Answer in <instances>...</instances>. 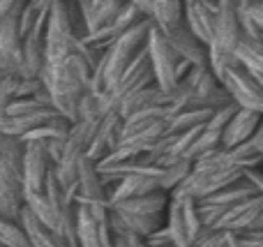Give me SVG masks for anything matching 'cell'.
I'll use <instances>...</instances> for the list:
<instances>
[{"label":"cell","mask_w":263,"mask_h":247,"mask_svg":"<svg viewBox=\"0 0 263 247\" xmlns=\"http://www.w3.org/2000/svg\"><path fill=\"white\" fill-rule=\"evenodd\" d=\"M42 81L53 97L55 109L69 120H77L79 102L88 90H92V65L81 51H74L60 63L44 65Z\"/></svg>","instance_id":"6da1fadb"},{"label":"cell","mask_w":263,"mask_h":247,"mask_svg":"<svg viewBox=\"0 0 263 247\" xmlns=\"http://www.w3.org/2000/svg\"><path fill=\"white\" fill-rule=\"evenodd\" d=\"M23 150H26V143L21 139L3 134L0 139V215L7 220H18L26 206Z\"/></svg>","instance_id":"7a4b0ae2"},{"label":"cell","mask_w":263,"mask_h":247,"mask_svg":"<svg viewBox=\"0 0 263 247\" xmlns=\"http://www.w3.org/2000/svg\"><path fill=\"white\" fill-rule=\"evenodd\" d=\"M155 21L153 18H143L141 23H136L134 28H129L127 32L118 37L109 49L104 51L100 65L92 72V90L102 92L106 88H111L120 79V74L127 69V65L134 60V55L148 44V35L153 30Z\"/></svg>","instance_id":"3957f363"},{"label":"cell","mask_w":263,"mask_h":247,"mask_svg":"<svg viewBox=\"0 0 263 247\" xmlns=\"http://www.w3.org/2000/svg\"><path fill=\"white\" fill-rule=\"evenodd\" d=\"M77 243L79 247H116L111 206L106 201H77Z\"/></svg>","instance_id":"277c9868"},{"label":"cell","mask_w":263,"mask_h":247,"mask_svg":"<svg viewBox=\"0 0 263 247\" xmlns=\"http://www.w3.org/2000/svg\"><path fill=\"white\" fill-rule=\"evenodd\" d=\"M100 120H77L69 129V137L65 141V150L60 162L55 164V171H58V178L63 180L67 187H72L79 180V166H81L83 157L88 155V148H90L92 134H95Z\"/></svg>","instance_id":"5b68a950"},{"label":"cell","mask_w":263,"mask_h":247,"mask_svg":"<svg viewBox=\"0 0 263 247\" xmlns=\"http://www.w3.org/2000/svg\"><path fill=\"white\" fill-rule=\"evenodd\" d=\"M148 53H150V63H153V72H155V83L162 90L173 92L178 86V63L180 55L173 51V46L168 44L164 30L155 23L153 30L148 35Z\"/></svg>","instance_id":"8992f818"},{"label":"cell","mask_w":263,"mask_h":247,"mask_svg":"<svg viewBox=\"0 0 263 247\" xmlns=\"http://www.w3.org/2000/svg\"><path fill=\"white\" fill-rule=\"evenodd\" d=\"M217 79L222 81V86L229 90V95L233 97L238 106L256 109L263 113V86L240 60L227 67Z\"/></svg>","instance_id":"52a82bcc"},{"label":"cell","mask_w":263,"mask_h":247,"mask_svg":"<svg viewBox=\"0 0 263 247\" xmlns=\"http://www.w3.org/2000/svg\"><path fill=\"white\" fill-rule=\"evenodd\" d=\"M23 143H26V150H23V180H26V189L42 192L46 183V176L55 166V162L44 141H23Z\"/></svg>","instance_id":"ba28073f"},{"label":"cell","mask_w":263,"mask_h":247,"mask_svg":"<svg viewBox=\"0 0 263 247\" xmlns=\"http://www.w3.org/2000/svg\"><path fill=\"white\" fill-rule=\"evenodd\" d=\"M166 224V213H132L123 208H111V229L114 234H134L148 238Z\"/></svg>","instance_id":"9c48e42d"},{"label":"cell","mask_w":263,"mask_h":247,"mask_svg":"<svg viewBox=\"0 0 263 247\" xmlns=\"http://www.w3.org/2000/svg\"><path fill=\"white\" fill-rule=\"evenodd\" d=\"M123 125L125 118L120 116V111H109L102 118V123L97 125L95 134H92L90 148H88V157L92 162H102L106 155L116 150L123 141Z\"/></svg>","instance_id":"30bf717a"},{"label":"cell","mask_w":263,"mask_h":247,"mask_svg":"<svg viewBox=\"0 0 263 247\" xmlns=\"http://www.w3.org/2000/svg\"><path fill=\"white\" fill-rule=\"evenodd\" d=\"M219 14V0H192L185 5V18L182 21L190 26V30L199 37L201 42L210 46L215 37V26H217Z\"/></svg>","instance_id":"8fae6325"},{"label":"cell","mask_w":263,"mask_h":247,"mask_svg":"<svg viewBox=\"0 0 263 247\" xmlns=\"http://www.w3.org/2000/svg\"><path fill=\"white\" fill-rule=\"evenodd\" d=\"M164 35H166L168 44L173 46V51H176L180 58L190 60L192 65H210V46L205 44V42H201L199 37L190 30V26H187L185 21L178 23L171 30H166Z\"/></svg>","instance_id":"7c38bea8"},{"label":"cell","mask_w":263,"mask_h":247,"mask_svg":"<svg viewBox=\"0 0 263 247\" xmlns=\"http://www.w3.org/2000/svg\"><path fill=\"white\" fill-rule=\"evenodd\" d=\"M18 14H12L7 21L0 26V60L9 72L21 74V60H23V32L18 26Z\"/></svg>","instance_id":"4fadbf2b"},{"label":"cell","mask_w":263,"mask_h":247,"mask_svg":"<svg viewBox=\"0 0 263 247\" xmlns=\"http://www.w3.org/2000/svg\"><path fill=\"white\" fill-rule=\"evenodd\" d=\"M263 211V194H254V197L245 199V201L236 203V206L227 208L215 222L213 229H224V231H245L254 224V220Z\"/></svg>","instance_id":"5bb4252c"},{"label":"cell","mask_w":263,"mask_h":247,"mask_svg":"<svg viewBox=\"0 0 263 247\" xmlns=\"http://www.w3.org/2000/svg\"><path fill=\"white\" fill-rule=\"evenodd\" d=\"M263 113L256 109H245L238 106V111L231 116V120L227 123L222 134V148H236L240 143H247L252 139V134L259 127Z\"/></svg>","instance_id":"9a60e30c"},{"label":"cell","mask_w":263,"mask_h":247,"mask_svg":"<svg viewBox=\"0 0 263 247\" xmlns=\"http://www.w3.org/2000/svg\"><path fill=\"white\" fill-rule=\"evenodd\" d=\"M125 5H127V0H79L88 32H95L100 28L109 26Z\"/></svg>","instance_id":"2e32d148"},{"label":"cell","mask_w":263,"mask_h":247,"mask_svg":"<svg viewBox=\"0 0 263 247\" xmlns=\"http://www.w3.org/2000/svg\"><path fill=\"white\" fill-rule=\"evenodd\" d=\"M79 194H77V201H88V203H95V201H106L109 203V197H106V189L102 185V174L97 169V162H92L90 157H83L81 166H79Z\"/></svg>","instance_id":"e0dca14e"},{"label":"cell","mask_w":263,"mask_h":247,"mask_svg":"<svg viewBox=\"0 0 263 247\" xmlns=\"http://www.w3.org/2000/svg\"><path fill=\"white\" fill-rule=\"evenodd\" d=\"M162 104H171V92L162 90L157 83H150V86H143L139 90L129 92L123 102H120L118 111L123 118L136 113V111H143V109H150V106H162Z\"/></svg>","instance_id":"ac0fdd59"},{"label":"cell","mask_w":263,"mask_h":247,"mask_svg":"<svg viewBox=\"0 0 263 247\" xmlns=\"http://www.w3.org/2000/svg\"><path fill=\"white\" fill-rule=\"evenodd\" d=\"M166 226L173 236V243L178 247H192V234L185 217V201L180 197H171V203H168L166 211Z\"/></svg>","instance_id":"d6986e66"},{"label":"cell","mask_w":263,"mask_h":247,"mask_svg":"<svg viewBox=\"0 0 263 247\" xmlns=\"http://www.w3.org/2000/svg\"><path fill=\"white\" fill-rule=\"evenodd\" d=\"M168 203H171V192H150L143 197H134V199H125V201L116 203L111 208H123V211H132V213H166Z\"/></svg>","instance_id":"ffe728a7"},{"label":"cell","mask_w":263,"mask_h":247,"mask_svg":"<svg viewBox=\"0 0 263 247\" xmlns=\"http://www.w3.org/2000/svg\"><path fill=\"white\" fill-rule=\"evenodd\" d=\"M182 18H185V0H155L153 21L164 32L182 23Z\"/></svg>","instance_id":"44dd1931"},{"label":"cell","mask_w":263,"mask_h":247,"mask_svg":"<svg viewBox=\"0 0 263 247\" xmlns=\"http://www.w3.org/2000/svg\"><path fill=\"white\" fill-rule=\"evenodd\" d=\"M213 113H215L213 109H201V106H192V109L178 111V113H173L171 118H168V134H180V132H185V129L199 127V125L208 123Z\"/></svg>","instance_id":"7402d4cb"},{"label":"cell","mask_w":263,"mask_h":247,"mask_svg":"<svg viewBox=\"0 0 263 247\" xmlns=\"http://www.w3.org/2000/svg\"><path fill=\"white\" fill-rule=\"evenodd\" d=\"M0 243L5 247H32L26 226L18 220H7L0 215Z\"/></svg>","instance_id":"603a6c76"},{"label":"cell","mask_w":263,"mask_h":247,"mask_svg":"<svg viewBox=\"0 0 263 247\" xmlns=\"http://www.w3.org/2000/svg\"><path fill=\"white\" fill-rule=\"evenodd\" d=\"M229 236H231V231L205 226L203 234L192 243V247H229Z\"/></svg>","instance_id":"cb8c5ba5"},{"label":"cell","mask_w":263,"mask_h":247,"mask_svg":"<svg viewBox=\"0 0 263 247\" xmlns=\"http://www.w3.org/2000/svg\"><path fill=\"white\" fill-rule=\"evenodd\" d=\"M18 83H21V74H7V77L0 81V111H5L16 100Z\"/></svg>","instance_id":"d4e9b609"},{"label":"cell","mask_w":263,"mask_h":247,"mask_svg":"<svg viewBox=\"0 0 263 247\" xmlns=\"http://www.w3.org/2000/svg\"><path fill=\"white\" fill-rule=\"evenodd\" d=\"M23 5H26V0H0V26H3L12 14L21 12Z\"/></svg>","instance_id":"484cf974"},{"label":"cell","mask_w":263,"mask_h":247,"mask_svg":"<svg viewBox=\"0 0 263 247\" xmlns=\"http://www.w3.org/2000/svg\"><path fill=\"white\" fill-rule=\"evenodd\" d=\"M116 247H150L148 240L134 234H116Z\"/></svg>","instance_id":"4316f807"},{"label":"cell","mask_w":263,"mask_h":247,"mask_svg":"<svg viewBox=\"0 0 263 247\" xmlns=\"http://www.w3.org/2000/svg\"><path fill=\"white\" fill-rule=\"evenodd\" d=\"M127 3L136 5V7H139L141 12L145 14V16L153 18V14H155V0H127Z\"/></svg>","instance_id":"83f0119b"},{"label":"cell","mask_w":263,"mask_h":247,"mask_svg":"<svg viewBox=\"0 0 263 247\" xmlns=\"http://www.w3.org/2000/svg\"><path fill=\"white\" fill-rule=\"evenodd\" d=\"M250 143H252V146H254V150H256V153H261V155H263V118H261L259 127H256V132L252 134Z\"/></svg>","instance_id":"f1b7e54d"},{"label":"cell","mask_w":263,"mask_h":247,"mask_svg":"<svg viewBox=\"0 0 263 247\" xmlns=\"http://www.w3.org/2000/svg\"><path fill=\"white\" fill-rule=\"evenodd\" d=\"M7 74H16V72H9V69L3 65V60H0V81H3V79L7 77Z\"/></svg>","instance_id":"f546056e"},{"label":"cell","mask_w":263,"mask_h":247,"mask_svg":"<svg viewBox=\"0 0 263 247\" xmlns=\"http://www.w3.org/2000/svg\"><path fill=\"white\" fill-rule=\"evenodd\" d=\"M250 3H256V0H242V5H250Z\"/></svg>","instance_id":"4dcf8cb0"},{"label":"cell","mask_w":263,"mask_h":247,"mask_svg":"<svg viewBox=\"0 0 263 247\" xmlns=\"http://www.w3.org/2000/svg\"><path fill=\"white\" fill-rule=\"evenodd\" d=\"M187 3H192V0H185V5H187Z\"/></svg>","instance_id":"1f68e13d"},{"label":"cell","mask_w":263,"mask_h":247,"mask_svg":"<svg viewBox=\"0 0 263 247\" xmlns=\"http://www.w3.org/2000/svg\"><path fill=\"white\" fill-rule=\"evenodd\" d=\"M0 139H3V132H0Z\"/></svg>","instance_id":"d6a6232c"},{"label":"cell","mask_w":263,"mask_h":247,"mask_svg":"<svg viewBox=\"0 0 263 247\" xmlns=\"http://www.w3.org/2000/svg\"><path fill=\"white\" fill-rule=\"evenodd\" d=\"M0 247H5V245H3V243H0Z\"/></svg>","instance_id":"836d02e7"}]
</instances>
